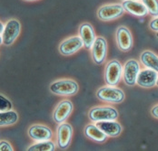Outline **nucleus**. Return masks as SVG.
<instances>
[{"label": "nucleus", "instance_id": "f257e3e1", "mask_svg": "<svg viewBox=\"0 0 158 151\" xmlns=\"http://www.w3.org/2000/svg\"><path fill=\"white\" fill-rule=\"evenodd\" d=\"M50 91L60 96H71L78 91V84L72 80H60L50 85Z\"/></svg>", "mask_w": 158, "mask_h": 151}, {"label": "nucleus", "instance_id": "f03ea898", "mask_svg": "<svg viewBox=\"0 0 158 151\" xmlns=\"http://www.w3.org/2000/svg\"><path fill=\"white\" fill-rule=\"evenodd\" d=\"M96 96L101 101L110 103H121L125 100V93L123 91L114 86L103 87L99 89Z\"/></svg>", "mask_w": 158, "mask_h": 151}, {"label": "nucleus", "instance_id": "7ed1b4c3", "mask_svg": "<svg viewBox=\"0 0 158 151\" xmlns=\"http://www.w3.org/2000/svg\"><path fill=\"white\" fill-rule=\"evenodd\" d=\"M89 118L95 122L114 121L118 118V112L115 109L110 107H96L90 110Z\"/></svg>", "mask_w": 158, "mask_h": 151}, {"label": "nucleus", "instance_id": "20e7f679", "mask_svg": "<svg viewBox=\"0 0 158 151\" xmlns=\"http://www.w3.org/2000/svg\"><path fill=\"white\" fill-rule=\"evenodd\" d=\"M20 33V23L15 20H9L5 26L3 34H1V44L5 46H11Z\"/></svg>", "mask_w": 158, "mask_h": 151}, {"label": "nucleus", "instance_id": "39448f33", "mask_svg": "<svg viewBox=\"0 0 158 151\" xmlns=\"http://www.w3.org/2000/svg\"><path fill=\"white\" fill-rule=\"evenodd\" d=\"M125 12V8L122 5L119 4H113L103 6L99 8L97 15L103 21H109L114 20L122 16Z\"/></svg>", "mask_w": 158, "mask_h": 151}, {"label": "nucleus", "instance_id": "423d86ee", "mask_svg": "<svg viewBox=\"0 0 158 151\" xmlns=\"http://www.w3.org/2000/svg\"><path fill=\"white\" fill-rule=\"evenodd\" d=\"M122 65L118 61L109 62L106 68V81L110 86H115L119 83L122 77Z\"/></svg>", "mask_w": 158, "mask_h": 151}, {"label": "nucleus", "instance_id": "0eeeda50", "mask_svg": "<svg viewBox=\"0 0 158 151\" xmlns=\"http://www.w3.org/2000/svg\"><path fill=\"white\" fill-rule=\"evenodd\" d=\"M140 73L139 63L135 60L127 61L123 69L124 81L129 86H133L136 83V80Z\"/></svg>", "mask_w": 158, "mask_h": 151}, {"label": "nucleus", "instance_id": "6e6552de", "mask_svg": "<svg viewBox=\"0 0 158 151\" xmlns=\"http://www.w3.org/2000/svg\"><path fill=\"white\" fill-rule=\"evenodd\" d=\"M84 46V42L80 36H73L64 40L59 46V51L63 55H71L77 53Z\"/></svg>", "mask_w": 158, "mask_h": 151}, {"label": "nucleus", "instance_id": "1a4fd4ad", "mask_svg": "<svg viewBox=\"0 0 158 151\" xmlns=\"http://www.w3.org/2000/svg\"><path fill=\"white\" fill-rule=\"evenodd\" d=\"M107 44L105 38L97 37L95 39L94 46L92 47V57L96 64H101L104 62L106 57Z\"/></svg>", "mask_w": 158, "mask_h": 151}, {"label": "nucleus", "instance_id": "9d476101", "mask_svg": "<svg viewBox=\"0 0 158 151\" xmlns=\"http://www.w3.org/2000/svg\"><path fill=\"white\" fill-rule=\"evenodd\" d=\"M73 135V129L68 123H61L57 129V144L61 149L68 148Z\"/></svg>", "mask_w": 158, "mask_h": 151}, {"label": "nucleus", "instance_id": "9b49d317", "mask_svg": "<svg viewBox=\"0 0 158 151\" xmlns=\"http://www.w3.org/2000/svg\"><path fill=\"white\" fill-rule=\"evenodd\" d=\"M158 79V73L152 69L143 70L139 73L136 83L143 88H152L156 85Z\"/></svg>", "mask_w": 158, "mask_h": 151}, {"label": "nucleus", "instance_id": "f8f14e48", "mask_svg": "<svg viewBox=\"0 0 158 151\" xmlns=\"http://www.w3.org/2000/svg\"><path fill=\"white\" fill-rule=\"evenodd\" d=\"M116 42L120 50L127 52L133 46V38L130 31L125 26H120L116 31Z\"/></svg>", "mask_w": 158, "mask_h": 151}, {"label": "nucleus", "instance_id": "ddd939ff", "mask_svg": "<svg viewBox=\"0 0 158 151\" xmlns=\"http://www.w3.org/2000/svg\"><path fill=\"white\" fill-rule=\"evenodd\" d=\"M73 110V104L69 101H63L56 106L55 111H54V121L56 123H63L64 121H66L69 115L71 114Z\"/></svg>", "mask_w": 158, "mask_h": 151}, {"label": "nucleus", "instance_id": "4468645a", "mask_svg": "<svg viewBox=\"0 0 158 151\" xmlns=\"http://www.w3.org/2000/svg\"><path fill=\"white\" fill-rule=\"evenodd\" d=\"M28 135L32 139L36 141H45L50 140L53 136L52 130L42 125H34L28 129Z\"/></svg>", "mask_w": 158, "mask_h": 151}, {"label": "nucleus", "instance_id": "2eb2a0df", "mask_svg": "<svg viewBox=\"0 0 158 151\" xmlns=\"http://www.w3.org/2000/svg\"><path fill=\"white\" fill-rule=\"evenodd\" d=\"M79 35L84 42V46L86 49H91L95 41V31L90 24H83L79 27Z\"/></svg>", "mask_w": 158, "mask_h": 151}, {"label": "nucleus", "instance_id": "dca6fc26", "mask_svg": "<svg viewBox=\"0 0 158 151\" xmlns=\"http://www.w3.org/2000/svg\"><path fill=\"white\" fill-rule=\"evenodd\" d=\"M122 6L126 11L136 16H144L148 14V10L145 6L135 0H125Z\"/></svg>", "mask_w": 158, "mask_h": 151}, {"label": "nucleus", "instance_id": "f3484780", "mask_svg": "<svg viewBox=\"0 0 158 151\" xmlns=\"http://www.w3.org/2000/svg\"><path fill=\"white\" fill-rule=\"evenodd\" d=\"M96 126L109 137L118 136L122 131L121 125L118 122L113 121H98L96 123Z\"/></svg>", "mask_w": 158, "mask_h": 151}, {"label": "nucleus", "instance_id": "a211bd4d", "mask_svg": "<svg viewBox=\"0 0 158 151\" xmlns=\"http://www.w3.org/2000/svg\"><path fill=\"white\" fill-rule=\"evenodd\" d=\"M85 134L87 137L95 140L96 142H104L107 137V135L101 129H99L96 125L94 124H90L85 127Z\"/></svg>", "mask_w": 158, "mask_h": 151}, {"label": "nucleus", "instance_id": "6ab92c4d", "mask_svg": "<svg viewBox=\"0 0 158 151\" xmlns=\"http://www.w3.org/2000/svg\"><path fill=\"white\" fill-rule=\"evenodd\" d=\"M141 62L148 69L155 70L158 73V56L150 51H145L141 54Z\"/></svg>", "mask_w": 158, "mask_h": 151}, {"label": "nucleus", "instance_id": "aec40b11", "mask_svg": "<svg viewBox=\"0 0 158 151\" xmlns=\"http://www.w3.org/2000/svg\"><path fill=\"white\" fill-rule=\"evenodd\" d=\"M18 120V116L16 111L13 110H7V111H2L0 113V126L6 127L15 124Z\"/></svg>", "mask_w": 158, "mask_h": 151}, {"label": "nucleus", "instance_id": "412c9836", "mask_svg": "<svg viewBox=\"0 0 158 151\" xmlns=\"http://www.w3.org/2000/svg\"><path fill=\"white\" fill-rule=\"evenodd\" d=\"M55 150V144L50 140L40 141L35 145H32L27 149V151H53Z\"/></svg>", "mask_w": 158, "mask_h": 151}, {"label": "nucleus", "instance_id": "4be33fe9", "mask_svg": "<svg viewBox=\"0 0 158 151\" xmlns=\"http://www.w3.org/2000/svg\"><path fill=\"white\" fill-rule=\"evenodd\" d=\"M143 4L148 10V13L153 16H158L157 0H142Z\"/></svg>", "mask_w": 158, "mask_h": 151}, {"label": "nucleus", "instance_id": "5701e85b", "mask_svg": "<svg viewBox=\"0 0 158 151\" xmlns=\"http://www.w3.org/2000/svg\"><path fill=\"white\" fill-rule=\"evenodd\" d=\"M12 103L3 95L0 96V111H7L11 110L12 109Z\"/></svg>", "mask_w": 158, "mask_h": 151}, {"label": "nucleus", "instance_id": "b1692460", "mask_svg": "<svg viewBox=\"0 0 158 151\" xmlns=\"http://www.w3.org/2000/svg\"><path fill=\"white\" fill-rule=\"evenodd\" d=\"M0 150L1 151H12L13 148L12 146L7 142V141H4L2 140L0 142Z\"/></svg>", "mask_w": 158, "mask_h": 151}, {"label": "nucleus", "instance_id": "393cba45", "mask_svg": "<svg viewBox=\"0 0 158 151\" xmlns=\"http://www.w3.org/2000/svg\"><path fill=\"white\" fill-rule=\"evenodd\" d=\"M149 26H150L151 30L155 31V32H158V16H156V18L153 19L150 22Z\"/></svg>", "mask_w": 158, "mask_h": 151}, {"label": "nucleus", "instance_id": "a878e982", "mask_svg": "<svg viewBox=\"0 0 158 151\" xmlns=\"http://www.w3.org/2000/svg\"><path fill=\"white\" fill-rule=\"evenodd\" d=\"M151 113H152V115H153L155 118L158 119V105L155 106V107L152 109V110H151Z\"/></svg>", "mask_w": 158, "mask_h": 151}, {"label": "nucleus", "instance_id": "bb28decb", "mask_svg": "<svg viewBox=\"0 0 158 151\" xmlns=\"http://www.w3.org/2000/svg\"><path fill=\"white\" fill-rule=\"evenodd\" d=\"M0 26H1V27H0V29H1V34H3V28H4V26H3V23H2V22L0 23Z\"/></svg>", "mask_w": 158, "mask_h": 151}, {"label": "nucleus", "instance_id": "cd10ccee", "mask_svg": "<svg viewBox=\"0 0 158 151\" xmlns=\"http://www.w3.org/2000/svg\"><path fill=\"white\" fill-rule=\"evenodd\" d=\"M156 85L158 86V79H157V81H156Z\"/></svg>", "mask_w": 158, "mask_h": 151}, {"label": "nucleus", "instance_id": "c85d7f7f", "mask_svg": "<svg viewBox=\"0 0 158 151\" xmlns=\"http://www.w3.org/2000/svg\"><path fill=\"white\" fill-rule=\"evenodd\" d=\"M26 1H34V0H26Z\"/></svg>", "mask_w": 158, "mask_h": 151}, {"label": "nucleus", "instance_id": "c756f323", "mask_svg": "<svg viewBox=\"0 0 158 151\" xmlns=\"http://www.w3.org/2000/svg\"><path fill=\"white\" fill-rule=\"evenodd\" d=\"M156 36H157V38H158V32H157V34H156Z\"/></svg>", "mask_w": 158, "mask_h": 151}, {"label": "nucleus", "instance_id": "7c9ffc66", "mask_svg": "<svg viewBox=\"0 0 158 151\" xmlns=\"http://www.w3.org/2000/svg\"><path fill=\"white\" fill-rule=\"evenodd\" d=\"M135 1H137V0H135Z\"/></svg>", "mask_w": 158, "mask_h": 151}]
</instances>
